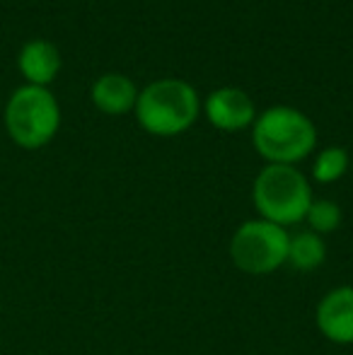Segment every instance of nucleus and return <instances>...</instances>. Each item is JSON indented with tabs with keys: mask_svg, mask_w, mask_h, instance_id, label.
I'll list each match as a JSON object with an SVG mask.
<instances>
[{
	"mask_svg": "<svg viewBox=\"0 0 353 355\" xmlns=\"http://www.w3.org/2000/svg\"><path fill=\"white\" fill-rule=\"evenodd\" d=\"M327 261V244L320 234L310 232V230H302V232L291 234L288 239V259L286 263L293 271H315L322 263Z\"/></svg>",
	"mask_w": 353,
	"mask_h": 355,
	"instance_id": "obj_10",
	"label": "nucleus"
},
{
	"mask_svg": "<svg viewBox=\"0 0 353 355\" xmlns=\"http://www.w3.org/2000/svg\"><path fill=\"white\" fill-rule=\"evenodd\" d=\"M17 66L27 85L46 87L61 71V51L56 49V44L46 42V39H32L19 51Z\"/></svg>",
	"mask_w": 353,
	"mask_h": 355,
	"instance_id": "obj_8",
	"label": "nucleus"
},
{
	"mask_svg": "<svg viewBox=\"0 0 353 355\" xmlns=\"http://www.w3.org/2000/svg\"><path fill=\"white\" fill-rule=\"evenodd\" d=\"M92 102L109 116H121L136 109L138 89L131 78L121 73H104L92 85Z\"/></svg>",
	"mask_w": 353,
	"mask_h": 355,
	"instance_id": "obj_9",
	"label": "nucleus"
},
{
	"mask_svg": "<svg viewBox=\"0 0 353 355\" xmlns=\"http://www.w3.org/2000/svg\"><path fill=\"white\" fill-rule=\"evenodd\" d=\"M252 145L268 164H293L315 150L317 126L295 107H268L252 123Z\"/></svg>",
	"mask_w": 353,
	"mask_h": 355,
	"instance_id": "obj_1",
	"label": "nucleus"
},
{
	"mask_svg": "<svg viewBox=\"0 0 353 355\" xmlns=\"http://www.w3.org/2000/svg\"><path fill=\"white\" fill-rule=\"evenodd\" d=\"M305 223H307V230L315 234H332L341 227L344 223V213H341L339 203L329 201V198H315L310 203L305 213Z\"/></svg>",
	"mask_w": 353,
	"mask_h": 355,
	"instance_id": "obj_11",
	"label": "nucleus"
},
{
	"mask_svg": "<svg viewBox=\"0 0 353 355\" xmlns=\"http://www.w3.org/2000/svg\"><path fill=\"white\" fill-rule=\"evenodd\" d=\"M315 324L327 341L353 346V285L332 288L315 309Z\"/></svg>",
	"mask_w": 353,
	"mask_h": 355,
	"instance_id": "obj_6",
	"label": "nucleus"
},
{
	"mask_svg": "<svg viewBox=\"0 0 353 355\" xmlns=\"http://www.w3.org/2000/svg\"><path fill=\"white\" fill-rule=\"evenodd\" d=\"M61 126V107L49 87L22 85L5 104V128L12 143L24 150H39L53 141Z\"/></svg>",
	"mask_w": 353,
	"mask_h": 355,
	"instance_id": "obj_4",
	"label": "nucleus"
},
{
	"mask_svg": "<svg viewBox=\"0 0 353 355\" xmlns=\"http://www.w3.org/2000/svg\"><path fill=\"white\" fill-rule=\"evenodd\" d=\"M136 119L150 136L172 138L189 131L201 112L196 89L177 78L155 80L138 92Z\"/></svg>",
	"mask_w": 353,
	"mask_h": 355,
	"instance_id": "obj_2",
	"label": "nucleus"
},
{
	"mask_svg": "<svg viewBox=\"0 0 353 355\" xmlns=\"http://www.w3.org/2000/svg\"><path fill=\"white\" fill-rule=\"evenodd\" d=\"M288 234L286 227L268 220H247L230 237V259L235 268L247 276H271L288 259Z\"/></svg>",
	"mask_w": 353,
	"mask_h": 355,
	"instance_id": "obj_5",
	"label": "nucleus"
},
{
	"mask_svg": "<svg viewBox=\"0 0 353 355\" xmlns=\"http://www.w3.org/2000/svg\"><path fill=\"white\" fill-rule=\"evenodd\" d=\"M208 121L218 128V131H242V128L252 126L257 119V109L252 97L240 87H218L206 97L203 104Z\"/></svg>",
	"mask_w": 353,
	"mask_h": 355,
	"instance_id": "obj_7",
	"label": "nucleus"
},
{
	"mask_svg": "<svg viewBox=\"0 0 353 355\" xmlns=\"http://www.w3.org/2000/svg\"><path fill=\"white\" fill-rule=\"evenodd\" d=\"M346 172H349V153L339 145L325 148L312 164V177H315L317 184H334Z\"/></svg>",
	"mask_w": 353,
	"mask_h": 355,
	"instance_id": "obj_12",
	"label": "nucleus"
},
{
	"mask_svg": "<svg viewBox=\"0 0 353 355\" xmlns=\"http://www.w3.org/2000/svg\"><path fill=\"white\" fill-rule=\"evenodd\" d=\"M312 201L310 182L293 164H266L252 184V203L259 218L281 227L302 223Z\"/></svg>",
	"mask_w": 353,
	"mask_h": 355,
	"instance_id": "obj_3",
	"label": "nucleus"
}]
</instances>
